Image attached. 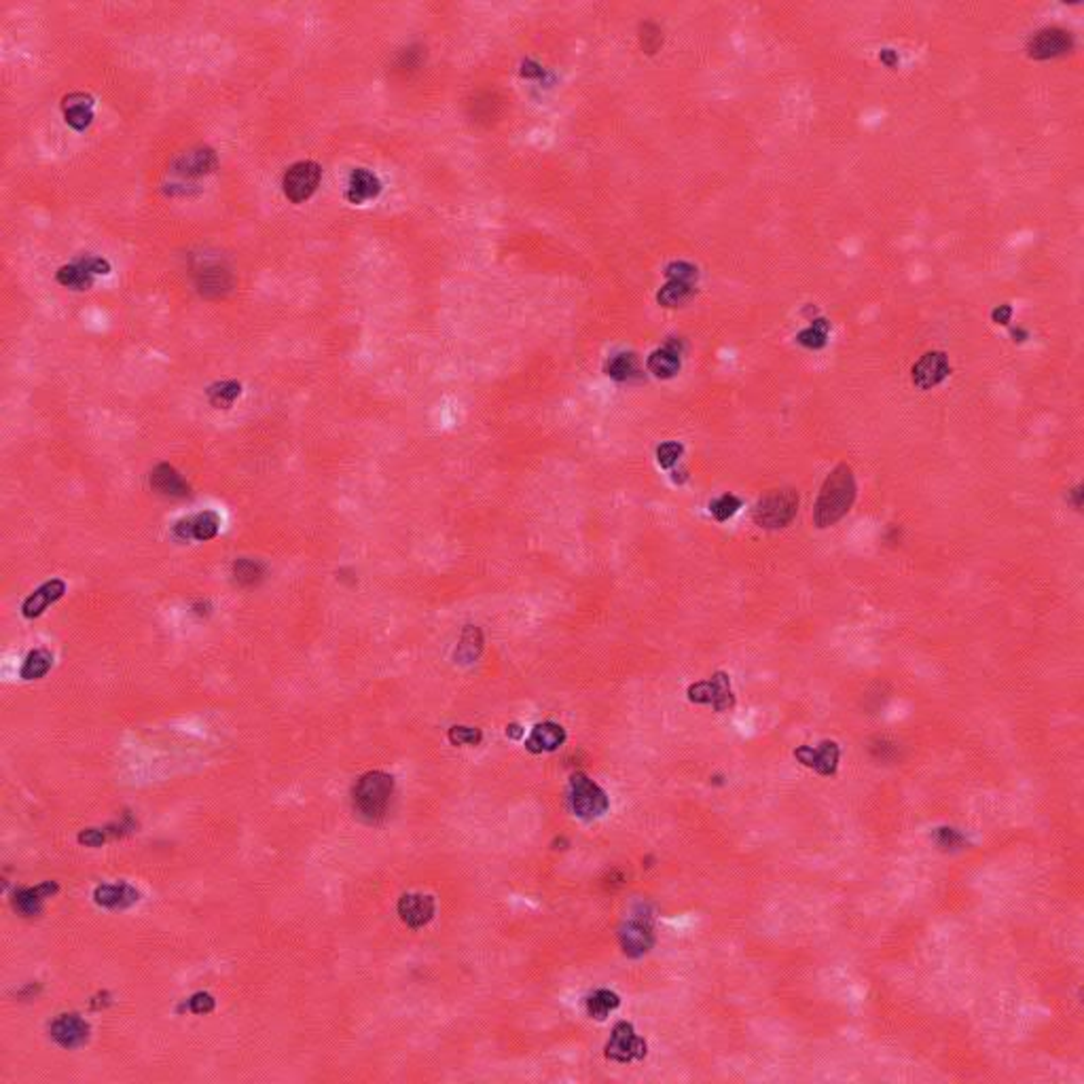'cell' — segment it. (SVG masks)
<instances>
[{"instance_id": "42", "label": "cell", "mask_w": 1084, "mask_h": 1084, "mask_svg": "<svg viewBox=\"0 0 1084 1084\" xmlns=\"http://www.w3.org/2000/svg\"><path fill=\"white\" fill-rule=\"evenodd\" d=\"M522 735H523V731H522V726H519V724H511V726H506V737H513V740H519V737H522Z\"/></svg>"}, {"instance_id": "20", "label": "cell", "mask_w": 1084, "mask_h": 1084, "mask_svg": "<svg viewBox=\"0 0 1084 1084\" xmlns=\"http://www.w3.org/2000/svg\"><path fill=\"white\" fill-rule=\"evenodd\" d=\"M93 901L102 909H127L132 904L141 901V892L136 887L125 884V881H117V884H102L93 890Z\"/></svg>"}, {"instance_id": "11", "label": "cell", "mask_w": 1084, "mask_h": 1084, "mask_svg": "<svg viewBox=\"0 0 1084 1084\" xmlns=\"http://www.w3.org/2000/svg\"><path fill=\"white\" fill-rule=\"evenodd\" d=\"M949 376H951L949 356L941 350L926 352V354L915 362L913 368H910V382L919 390L936 388V385H941Z\"/></svg>"}, {"instance_id": "10", "label": "cell", "mask_w": 1084, "mask_h": 1084, "mask_svg": "<svg viewBox=\"0 0 1084 1084\" xmlns=\"http://www.w3.org/2000/svg\"><path fill=\"white\" fill-rule=\"evenodd\" d=\"M646 1057V1042L635 1033L634 1025L627 1021L614 1025L611 1033V1040L606 1044V1059L617 1061V1064H631V1061H640Z\"/></svg>"}, {"instance_id": "21", "label": "cell", "mask_w": 1084, "mask_h": 1084, "mask_svg": "<svg viewBox=\"0 0 1084 1084\" xmlns=\"http://www.w3.org/2000/svg\"><path fill=\"white\" fill-rule=\"evenodd\" d=\"M150 485H153V489L159 491L161 496H170V498H184V496H189V491H191L189 483L181 477V473L167 462H161L153 468V473H150Z\"/></svg>"}, {"instance_id": "15", "label": "cell", "mask_w": 1084, "mask_h": 1084, "mask_svg": "<svg viewBox=\"0 0 1084 1084\" xmlns=\"http://www.w3.org/2000/svg\"><path fill=\"white\" fill-rule=\"evenodd\" d=\"M93 109H96V98L85 92H72L61 98V113L64 121L69 123L75 132H85L93 123Z\"/></svg>"}, {"instance_id": "28", "label": "cell", "mask_w": 1084, "mask_h": 1084, "mask_svg": "<svg viewBox=\"0 0 1084 1084\" xmlns=\"http://www.w3.org/2000/svg\"><path fill=\"white\" fill-rule=\"evenodd\" d=\"M695 284L684 280H667V284L657 293V301L663 307H680L692 297Z\"/></svg>"}, {"instance_id": "2", "label": "cell", "mask_w": 1084, "mask_h": 1084, "mask_svg": "<svg viewBox=\"0 0 1084 1084\" xmlns=\"http://www.w3.org/2000/svg\"><path fill=\"white\" fill-rule=\"evenodd\" d=\"M394 792V778L384 773V771H368L360 775L356 781L354 790H352V803H354V812L359 813L360 820L368 824H377L379 820L385 818L388 812L390 798Z\"/></svg>"}, {"instance_id": "30", "label": "cell", "mask_w": 1084, "mask_h": 1084, "mask_svg": "<svg viewBox=\"0 0 1084 1084\" xmlns=\"http://www.w3.org/2000/svg\"><path fill=\"white\" fill-rule=\"evenodd\" d=\"M619 1004H621V998L611 991V989H597L595 993H591V996L586 998V1010H589V1015L597 1021L606 1019L614 1008H619Z\"/></svg>"}, {"instance_id": "5", "label": "cell", "mask_w": 1084, "mask_h": 1084, "mask_svg": "<svg viewBox=\"0 0 1084 1084\" xmlns=\"http://www.w3.org/2000/svg\"><path fill=\"white\" fill-rule=\"evenodd\" d=\"M652 909L651 904L640 902L635 904L634 910H631V915L627 918V924H625L623 932H621V942H623V951L629 955V958H640V955H644L651 951L652 942H655V934H652Z\"/></svg>"}, {"instance_id": "16", "label": "cell", "mask_w": 1084, "mask_h": 1084, "mask_svg": "<svg viewBox=\"0 0 1084 1084\" xmlns=\"http://www.w3.org/2000/svg\"><path fill=\"white\" fill-rule=\"evenodd\" d=\"M58 884L55 881H44L36 887H24L18 890L13 896V909L18 910L21 918H38L43 913L44 901L58 894Z\"/></svg>"}, {"instance_id": "43", "label": "cell", "mask_w": 1084, "mask_h": 1084, "mask_svg": "<svg viewBox=\"0 0 1084 1084\" xmlns=\"http://www.w3.org/2000/svg\"><path fill=\"white\" fill-rule=\"evenodd\" d=\"M1010 333H1013V337H1015V342H1016V337H1021V339H1019V342H1025V337H1027V333H1025V331H1021V328H1019V331H1016V328H1013V331H1010Z\"/></svg>"}, {"instance_id": "34", "label": "cell", "mask_w": 1084, "mask_h": 1084, "mask_svg": "<svg viewBox=\"0 0 1084 1084\" xmlns=\"http://www.w3.org/2000/svg\"><path fill=\"white\" fill-rule=\"evenodd\" d=\"M640 44L642 49L648 55L657 53L659 47L663 44V30L657 24H652V21H646V24L640 26Z\"/></svg>"}, {"instance_id": "25", "label": "cell", "mask_w": 1084, "mask_h": 1084, "mask_svg": "<svg viewBox=\"0 0 1084 1084\" xmlns=\"http://www.w3.org/2000/svg\"><path fill=\"white\" fill-rule=\"evenodd\" d=\"M239 394H242V384L233 382V379H225V382H216L208 385V390H206V396H208V402L214 409H231L233 402L239 399Z\"/></svg>"}, {"instance_id": "23", "label": "cell", "mask_w": 1084, "mask_h": 1084, "mask_svg": "<svg viewBox=\"0 0 1084 1084\" xmlns=\"http://www.w3.org/2000/svg\"><path fill=\"white\" fill-rule=\"evenodd\" d=\"M680 367H683V359H680V348L675 344H667L663 345V348L655 350L646 360L648 373H652L657 379L675 377Z\"/></svg>"}, {"instance_id": "29", "label": "cell", "mask_w": 1084, "mask_h": 1084, "mask_svg": "<svg viewBox=\"0 0 1084 1084\" xmlns=\"http://www.w3.org/2000/svg\"><path fill=\"white\" fill-rule=\"evenodd\" d=\"M829 333L830 322L826 320V318H815L807 328H803V331L797 335V344H801L803 348L807 350H822L826 348V344H829Z\"/></svg>"}, {"instance_id": "3", "label": "cell", "mask_w": 1084, "mask_h": 1084, "mask_svg": "<svg viewBox=\"0 0 1084 1084\" xmlns=\"http://www.w3.org/2000/svg\"><path fill=\"white\" fill-rule=\"evenodd\" d=\"M801 496L797 489H775L752 508V522L763 530H784L795 522Z\"/></svg>"}, {"instance_id": "9", "label": "cell", "mask_w": 1084, "mask_h": 1084, "mask_svg": "<svg viewBox=\"0 0 1084 1084\" xmlns=\"http://www.w3.org/2000/svg\"><path fill=\"white\" fill-rule=\"evenodd\" d=\"M1025 52L1036 61L1061 58V55L1074 52V36L1065 28L1047 26L1027 38Z\"/></svg>"}, {"instance_id": "12", "label": "cell", "mask_w": 1084, "mask_h": 1084, "mask_svg": "<svg viewBox=\"0 0 1084 1084\" xmlns=\"http://www.w3.org/2000/svg\"><path fill=\"white\" fill-rule=\"evenodd\" d=\"M795 758L807 769H813L822 778H830L839 769L841 748L832 740L820 741L818 746H801L795 750Z\"/></svg>"}, {"instance_id": "8", "label": "cell", "mask_w": 1084, "mask_h": 1084, "mask_svg": "<svg viewBox=\"0 0 1084 1084\" xmlns=\"http://www.w3.org/2000/svg\"><path fill=\"white\" fill-rule=\"evenodd\" d=\"M689 701L700 703V706H709L714 712H729L735 708V695L731 689L729 674L716 672L712 678L701 680L689 686Z\"/></svg>"}, {"instance_id": "18", "label": "cell", "mask_w": 1084, "mask_h": 1084, "mask_svg": "<svg viewBox=\"0 0 1084 1084\" xmlns=\"http://www.w3.org/2000/svg\"><path fill=\"white\" fill-rule=\"evenodd\" d=\"M382 193V181L373 174L367 167H354L348 178V189H345V199L350 204L362 206L367 201L379 198Z\"/></svg>"}, {"instance_id": "24", "label": "cell", "mask_w": 1084, "mask_h": 1084, "mask_svg": "<svg viewBox=\"0 0 1084 1084\" xmlns=\"http://www.w3.org/2000/svg\"><path fill=\"white\" fill-rule=\"evenodd\" d=\"M603 373L614 379V382H634V379L642 376L638 356L631 354V352L629 354L623 352V354L612 356V359L606 362V367H603Z\"/></svg>"}, {"instance_id": "17", "label": "cell", "mask_w": 1084, "mask_h": 1084, "mask_svg": "<svg viewBox=\"0 0 1084 1084\" xmlns=\"http://www.w3.org/2000/svg\"><path fill=\"white\" fill-rule=\"evenodd\" d=\"M64 594H66L64 580H60V578L47 580V583H43L38 589H35L30 595L26 597L24 603H21V614H24L26 619H38L49 606H52V603L61 600Z\"/></svg>"}, {"instance_id": "13", "label": "cell", "mask_w": 1084, "mask_h": 1084, "mask_svg": "<svg viewBox=\"0 0 1084 1084\" xmlns=\"http://www.w3.org/2000/svg\"><path fill=\"white\" fill-rule=\"evenodd\" d=\"M52 1040L61 1048H79L89 1040V1023L77 1013H64L55 1016L49 1025Z\"/></svg>"}, {"instance_id": "26", "label": "cell", "mask_w": 1084, "mask_h": 1084, "mask_svg": "<svg viewBox=\"0 0 1084 1084\" xmlns=\"http://www.w3.org/2000/svg\"><path fill=\"white\" fill-rule=\"evenodd\" d=\"M52 665H53L52 652H49L47 648H36V651L28 652L24 663H21L20 678L21 680H41L49 674Z\"/></svg>"}, {"instance_id": "36", "label": "cell", "mask_w": 1084, "mask_h": 1084, "mask_svg": "<svg viewBox=\"0 0 1084 1084\" xmlns=\"http://www.w3.org/2000/svg\"><path fill=\"white\" fill-rule=\"evenodd\" d=\"M665 276H667V280H684V282L695 284L700 271H697V267L691 265V263L674 261L665 267Z\"/></svg>"}, {"instance_id": "38", "label": "cell", "mask_w": 1084, "mask_h": 1084, "mask_svg": "<svg viewBox=\"0 0 1084 1084\" xmlns=\"http://www.w3.org/2000/svg\"><path fill=\"white\" fill-rule=\"evenodd\" d=\"M110 835L117 837V835H121V832L119 830H109V829H85V830L79 832V837H77V839H79L81 845L102 847L104 843L109 841Z\"/></svg>"}, {"instance_id": "19", "label": "cell", "mask_w": 1084, "mask_h": 1084, "mask_svg": "<svg viewBox=\"0 0 1084 1084\" xmlns=\"http://www.w3.org/2000/svg\"><path fill=\"white\" fill-rule=\"evenodd\" d=\"M399 915L413 930H420L434 918V898L424 894H405L399 901Z\"/></svg>"}, {"instance_id": "1", "label": "cell", "mask_w": 1084, "mask_h": 1084, "mask_svg": "<svg viewBox=\"0 0 1084 1084\" xmlns=\"http://www.w3.org/2000/svg\"><path fill=\"white\" fill-rule=\"evenodd\" d=\"M856 496L858 485L852 466H847V464H837L829 477L824 479L818 500H815L813 505L815 528L826 530L832 528L835 523H839L841 519L852 511Z\"/></svg>"}, {"instance_id": "33", "label": "cell", "mask_w": 1084, "mask_h": 1084, "mask_svg": "<svg viewBox=\"0 0 1084 1084\" xmlns=\"http://www.w3.org/2000/svg\"><path fill=\"white\" fill-rule=\"evenodd\" d=\"M683 443H678V441H667V443H661L657 447V464L665 468V471H672L680 457H683Z\"/></svg>"}, {"instance_id": "27", "label": "cell", "mask_w": 1084, "mask_h": 1084, "mask_svg": "<svg viewBox=\"0 0 1084 1084\" xmlns=\"http://www.w3.org/2000/svg\"><path fill=\"white\" fill-rule=\"evenodd\" d=\"M481 651H483L481 629L474 627V625H466L462 631L460 644H457L456 659L460 663H473V661H477L479 655H481Z\"/></svg>"}, {"instance_id": "7", "label": "cell", "mask_w": 1084, "mask_h": 1084, "mask_svg": "<svg viewBox=\"0 0 1084 1084\" xmlns=\"http://www.w3.org/2000/svg\"><path fill=\"white\" fill-rule=\"evenodd\" d=\"M322 181V166L316 161H297L284 172L282 191L290 204H303L318 191Z\"/></svg>"}, {"instance_id": "39", "label": "cell", "mask_w": 1084, "mask_h": 1084, "mask_svg": "<svg viewBox=\"0 0 1084 1084\" xmlns=\"http://www.w3.org/2000/svg\"><path fill=\"white\" fill-rule=\"evenodd\" d=\"M1010 318H1013V307H1010L1008 303L998 305L996 310L991 311V320L996 324H1008Z\"/></svg>"}, {"instance_id": "31", "label": "cell", "mask_w": 1084, "mask_h": 1084, "mask_svg": "<svg viewBox=\"0 0 1084 1084\" xmlns=\"http://www.w3.org/2000/svg\"><path fill=\"white\" fill-rule=\"evenodd\" d=\"M741 505H743L741 498H737L735 494H723L709 502V515L716 519L718 523H724L740 513Z\"/></svg>"}, {"instance_id": "41", "label": "cell", "mask_w": 1084, "mask_h": 1084, "mask_svg": "<svg viewBox=\"0 0 1084 1084\" xmlns=\"http://www.w3.org/2000/svg\"><path fill=\"white\" fill-rule=\"evenodd\" d=\"M1082 494H1084V491H1082V485H1076V488L1072 489V502H1074V506H1076V508H1080V506H1082Z\"/></svg>"}, {"instance_id": "22", "label": "cell", "mask_w": 1084, "mask_h": 1084, "mask_svg": "<svg viewBox=\"0 0 1084 1084\" xmlns=\"http://www.w3.org/2000/svg\"><path fill=\"white\" fill-rule=\"evenodd\" d=\"M566 729H563L562 724L540 723L534 726L532 733L525 740V748L532 754L555 752L557 748H562L563 743H566Z\"/></svg>"}, {"instance_id": "4", "label": "cell", "mask_w": 1084, "mask_h": 1084, "mask_svg": "<svg viewBox=\"0 0 1084 1084\" xmlns=\"http://www.w3.org/2000/svg\"><path fill=\"white\" fill-rule=\"evenodd\" d=\"M568 805L570 812L577 815V818L595 820L602 818V815L608 812L611 801H608L606 792H603L589 775L578 771V773H572V778H570Z\"/></svg>"}, {"instance_id": "37", "label": "cell", "mask_w": 1084, "mask_h": 1084, "mask_svg": "<svg viewBox=\"0 0 1084 1084\" xmlns=\"http://www.w3.org/2000/svg\"><path fill=\"white\" fill-rule=\"evenodd\" d=\"M214 1006H216V1002L210 993L199 991V993H193V996L181 1006V1010H189V1013H193V1015H208L214 1010Z\"/></svg>"}, {"instance_id": "32", "label": "cell", "mask_w": 1084, "mask_h": 1084, "mask_svg": "<svg viewBox=\"0 0 1084 1084\" xmlns=\"http://www.w3.org/2000/svg\"><path fill=\"white\" fill-rule=\"evenodd\" d=\"M233 577L239 585H255L263 577V566L253 560H238L233 563Z\"/></svg>"}, {"instance_id": "40", "label": "cell", "mask_w": 1084, "mask_h": 1084, "mask_svg": "<svg viewBox=\"0 0 1084 1084\" xmlns=\"http://www.w3.org/2000/svg\"><path fill=\"white\" fill-rule=\"evenodd\" d=\"M879 60L884 61L887 69H894V66H898V53L894 52V49H884V52L879 53Z\"/></svg>"}, {"instance_id": "6", "label": "cell", "mask_w": 1084, "mask_h": 1084, "mask_svg": "<svg viewBox=\"0 0 1084 1084\" xmlns=\"http://www.w3.org/2000/svg\"><path fill=\"white\" fill-rule=\"evenodd\" d=\"M110 263L104 256L96 255H83L77 261L61 265L55 271V280L64 288L70 290H89L93 287L98 276H109Z\"/></svg>"}, {"instance_id": "14", "label": "cell", "mask_w": 1084, "mask_h": 1084, "mask_svg": "<svg viewBox=\"0 0 1084 1084\" xmlns=\"http://www.w3.org/2000/svg\"><path fill=\"white\" fill-rule=\"evenodd\" d=\"M221 530V517L214 511H201L198 515L184 517L174 525V536L181 540H212Z\"/></svg>"}, {"instance_id": "35", "label": "cell", "mask_w": 1084, "mask_h": 1084, "mask_svg": "<svg viewBox=\"0 0 1084 1084\" xmlns=\"http://www.w3.org/2000/svg\"><path fill=\"white\" fill-rule=\"evenodd\" d=\"M481 740V729H474V726H451L449 729V741L454 746H479Z\"/></svg>"}]
</instances>
